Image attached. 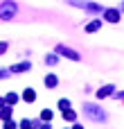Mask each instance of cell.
<instances>
[{
  "instance_id": "14",
  "label": "cell",
  "mask_w": 124,
  "mask_h": 129,
  "mask_svg": "<svg viewBox=\"0 0 124 129\" xmlns=\"http://www.w3.org/2000/svg\"><path fill=\"white\" fill-rule=\"evenodd\" d=\"M0 111H2V113H0V116H2V118H7V120H9V116H11V107H2V109H0Z\"/></svg>"
},
{
  "instance_id": "15",
  "label": "cell",
  "mask_w": 124,
  "mask_h": 129,
  "mask_svg": "<svg viewBox=\"0 0 124 129\" xmlns=\"http://www.w3.org/2000/svg\"><path fill=\"white\" fill-rule=\"evenodd\" d=\"M5 100H7L9 104H16V102H18V95H14V93H9V95H7Z\"/></svg>"
},
{
  "instance_id": "3",
  "label": "cell",
  "mask_w": 124,
  "mask_h": 129,
  "mask_svg": "<svg viewBox=\"0 0 124 129\" xmlns=\"http://www.w3.org/2000/svg\"><path fill=\"white\" fill-rule=\"evenodd\" d=\"M104 20H108V23H120V20H122V11L115 9V7H108V9H104Z\"/></svg>"
},
{
  "instance_id": "12",
  "label": "cell",
  "mask_w": 124,
  "mask_h": 129,
  "mask_svg": "<svg viewBox=\"0 0 124 129\" xmlns=\"http://www.w3.org/2000/svg\"><path fill=\"white\" fill-rule=\"evenodd\" d=\"M59 109H61V111H68V109H70V100H66V98L59 100Z\"/></svg>"
},
{
  "instance_id": "7",
  "label": "cell",
  "mask_w": 124,
  "mask_h": 129,
  "mask_svg": "<svg viewBox=\"0 0 124 129\" xmlns=\"http://www.w3.org/2000/svg\"><path fill=\"white\" fill-rule=\"evenodd\" d=\"M29 68H32V63H29V61H23V63L11 66V68H9V73H25V70H29Z\"/></svg>"
},
{
  "instance_id": "17",
  "label": "cell",
  "mask_w": 124,
  "mask_h": 129,
  "mask_svg": "<svg viewBox=\"0 0 124 129\" xmlns=\"http://www.w3.org/2000/svg\"><path fill=\"white\" fill-rule=\"evenodd\" d=\"M5 129H16V122H14V120H7V122H5Z\"/></svg>"
},
{
  "instance_id": "19",
  "label": "cell",
  "mask_w": 124,
  "mask_h": 129,
  "mask_svg": "<svg viewBox=\"0 0 124 129\" xmlns=\"http://www.w3.org/2000/svg\"><path fill=\"white\" fill-rule=\"evenodd\" d=\"M41 129H50V125H43V127H41Z\"/></svg>"
},
{
  "instance_id": "8",
  "label": "cell",
  "mask_w": 124,
  "mask_h": 129,
  "mask_svg": "<svg viewBox=\"0 0 124 129\" xmlns=\"http://www.w3.org/2000/svg\"><path fill=\"white\" fill-rule=\"evenodd\" d=\"M23 100H25L27 104L36 102V91H34V88H25V91H23Z\"/></svg>"
},
{
  "instance_id": "16",
  "label": "cell",
  "mask_w": 124,
  "mask_h": 129,
  "mask_svg": "<svg viewBox=\"0 0 124 129\" xmlns=\"http://www.w3.org/2000/svg\"><path fill=\"white\" fill-rule=\"evenodd\" d=\"M7 48H9V43H7V41H0V54L7 52Z\"/></svg>"
},
{
  "instance_id": "1",
  "label": "cell",
  "mask_w": 124,
  "mask_h": 129,
  "mask_svg": "<svg viewBox=\"0 0 124 129\" xmlns=\"http://www.w3.org/2000/svg\"><path fill=\"white\" fill-rule=\"evenodd\" d=\"M16 11H18V7H16L14 0H5V2H0V20H11V18L16 16Z\"/></svg>"
},
{
  "instance_id": "6",
  "label": "cell",
  "mask_w": 124,
  "mask_h": 129,
  "mask_svg": "<svg viewBox=\"0 0 124 129\" xmlns=\"http://www.w3.org/2000/svg\"><path fill=\"white\" fill-rule=\"evenodd\" d=\"M113 91H115V86H113V84H106V86H102V88H99V91H97L95 95H97L99 100H104V98H108V95H113Z\"/></svg>"
},
{
  "instance_id": "22",
  "label": "cell",
  "mask_w": 124,
  "mask_h": 129,
  "mask_svg": "<svg viewBox=\"0 0 124 129\" xmlns=\"http://www.w3.org/2000/svg\"><path fill=\"white\" fill-rule=\"evenodd\" d=\"M122 9H124V5H122Z\"/></svg>"
},
{
  "instance_id": "20",
  "label": "cell",
  "mask_w": 124,
  "mask_h": 129,
  "mask_svg": "<svg viewBox=\"0 0 124 129\" xmlns=\"http://www.w3.org/2000/svg\"><path fill=\"white\" fill-rule=\"evenodd\" d=\"M75 129H84V127H81V125H75Z\"/></svg>"
},
{
  "instance_id": "13",
  "label": "cell",
  "mask_w": 124,
  "mask_h": 129,
  "mask_svg": "<svg viewBox=\"0 0 124 129\" xmlns=\"http://www.w3.org/2000/svg\"><path fill=\"white\" fill-rule=\"evenodd\" d=\"M41 118L50 122V120H52V111H50V109H43V111H41Z\"/></svg>"
},
{
  "instance_id": "9",
  "label": "cell",
  "mask_w": 124,
  "mask_h": 129,
  "mask_svg": "<svg viewBox=\"0 0 124 129\" xmlns=\"http://www.w3.org/2000/svg\"><path fill=\"white\" fill-rule=\"evenodd\" d=\"M99 27H102V20H93V23H88V25H86V32H88V34H93V32H97Z\"/></svg>"
},
{
  "instance_id": "18",
  "label": "cell",
  "mask_w": 124,
  "mask_h": 129,
  "mask_svg": "<svg viewBox=\"0 0 124 129\" xmlns=\"http://www.w3.org/2000/svg\"><path fill=\"white\" fill-rule=\"evenodd\" d=\"M45 63H56V57H54V54H50V57H45Z\"/></svg>"
},
{
  "instance_id": "11",
  "label": "cell",
  "mask_w": 124,
  "mask_h": 129,
  "mask_svg": "<svg viewBox=\"0 0 124 129\" xmlns=\"http://www.w3.org/2000/svg\"><path fill=\"white\" fill-rule=\"evenodd\" d=\"M63 120H70V122H75V120H77V113L68 109V111H63Z\"/></svg>"
},
{
  "instance_id": "4",
  "label": "cell",
  "mask_w": 124,
  "mask_h": 129,
  "mask_svg": "<svg viewBox=\"0 0 124 129\" xmlns=\"http://www.w3.org/2000/svg\"><path fill=\"white\" fill-rule=\"evenodd\" d=\"M75 7H81V9H88V11H102V5H95V2H86V0H66Z\"/></svg>"
},
{
  "instance_id": "2",
  "label": "cell",
  "mask_w": 124,
  "mask_h": 129,
  "mask_svg": "<svg viewBox=\"0 0 124 129\" xmlns=\"http://www.w3.org/2000/svg\"><path fill=\"white\" fill-rule=\"evenodd\" d=\"M84 111H86V116L90 118V120H95V122H104L106 120V113L99 109V107H95V104H84Z\"/></svg>"
},
{
  "instance_id": "10",
  "label": "cell",
  "mask_w": 124,
  "mask_h": 129,
  "mask_svg": "<svg viewBox=\"0 0 124 129\" xmlns=\"http://www.w3.org/2000/svg\"><path fill=\"white\" fill-rule=\"evenodd\" d=\"M56 84H59V79H56L54 75H47V77H45V86H47V88H54Z\"/></svg>"
},
{
  "instance_id": "5",
  "label": "cell",
  "mask_w": 124,
  "mask_h": 129,
  "mask_svg": "<svg viewBox=\"0 0 124 129\" xmlns=\"http://www.w3.org/2000/svg\"><path fill=\"white\" fill-rule=\"evenodd\" d=\"M59 52H61L66 59H72V61H79V59H81L79 52H75V50H70V48H66V45H59Z\"/></svg>"
},
{
  "instance_id": "21",
  "label": "cell",
  "mask_w": 124,
  "mask_h": 129,
  "mask_svg": "<svg viewBox=\"0 0 124 129\" xmlns=\"http://www.w3.org/2000/svg\"><path fill=\"white\" fill-rule=\"evenodd\" d=\"M2 104H5V100H0V109H2Z\"/></svg>"
}]
</instances>
